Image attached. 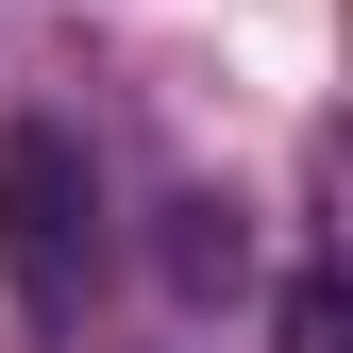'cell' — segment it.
<instances>
[{
    "mask_svg": "<svg viewBox=\"0 0 353 353\" xmlns=\"http://www.w3.org/2000/svg\"><path fill=\"white\" fill-rule=\"evenodd\" d=\"M286 353H336V270H303V286H286Z\"/></svg>",
    "mask_w": 353,
    "mask_h": 353,
    "instance_id": "3957f363",
    "label": "cell"
},
{
    "mask_svg": "<svg viewBox=\"0 0 353 353\" xmlns=\"http://www.w3.org/2000/svg\"><path fill=\"white\" fill-rule=\"evenodd\" d=\"M101 152L68 135V118H0V303H17L34 336H84V303H101Z\"/></svg>",
    "mask_w": 353,
    "mask_h": 353,
    "instance_id": "6da1fadb",
    "label": "cell"
},
{
    "mask_svg": "<svg viewBox=\"0 0 353 353\" xmlns=\"http://www.w3.org/2000/svg\"><path fill=\"white\" fill-rule=\"evenodd\" d=\"M168 286H185V303H236V286H252L236 202H168Z\"/></svg>",
    "mask_w": 353,
    "mask_h": 353,
    "instance_id": "7a4b0ae2",
    "label": "cell"
}]
</instances>
